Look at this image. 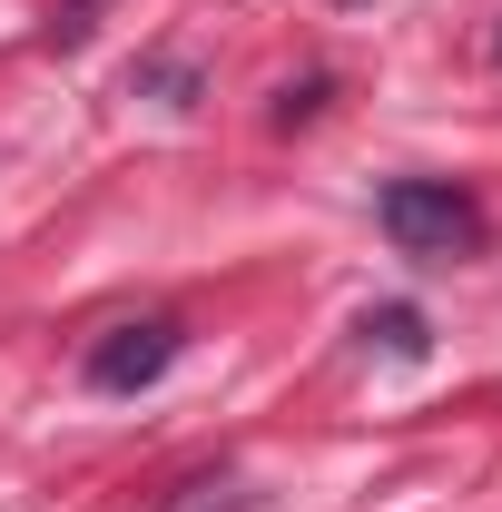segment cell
Returning a JSON list of instances; mask_svg holds the SVG:
<instances>
[{"instance_id":"1","label":"cell","mask_w":502,"mask_h":512,"mask_svg":"<svg viewBox=\"0 0 502 512\" xmlns=\"http://www.w3.org/2000/svg\"><path fill=\"white\" fill-rule=\"evenodd\" d=\"M375 217H384V237H394L404 256H434V266L483 247V207L453 188V178H384Z\"/></svg>"},{"instance_id":"2","label":"cell","mask_w":502,"mask_h":512,"mask_svg":"<svg viewBox=\"0 0 502 512\" xmlns=\"http://www.w3.org/2000/svg\"><path fill=\"white\" fill-rule=\"evenodd\" d=\"M178 345H188V335H178L168 316H148V325H109V335L89 345V384H99V394H148V384L178 365Z\"/></svg>"},{"instance_id":"3","label":"cell","mask_w":502,"mask_h":512,"mask_svg":"<svg viewBox=\"0 0 502 512\" xmlns=\"http://www.w3.org/2000/svg\"><path fill=\"white\" fill-rule=\"evenodd\" d=\"M365 335H384V345H394L404 365H424V345H434V335H424V316H414V306H384V316H365Z\"/></svg>"},{"instance_id":"4","label":"cell","mask_w":502,"mask_h":512,"mask_svg":"<svg viewBox=\"0 0 502 512\" xmlns=\"http://www.w3.org/2000/svg\"><path fill=\"white\" fill-rule=\"evenodd\" d=\"M237 503H247V493H237L227 473H197V483H178V493H168L158 512H237Z\"/></svg>"},{"instance_id":"5","label":"cell","mask_w":502,"mask_h":512,"mask_svg":"<svg viewBox=\"0 0 502 512\" xmlns=\"http://www.w3.org/2000/svg\"><path fill=\"white\" fill-rule=\"evenodd\" d=\"M89 30H99V0H60V20H50V40H60V50H79Z\"/></svg>"}]
</instances>
